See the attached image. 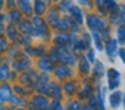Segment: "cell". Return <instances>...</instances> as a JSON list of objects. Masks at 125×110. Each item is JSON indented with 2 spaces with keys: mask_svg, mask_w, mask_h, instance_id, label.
Here are the masks:
<instances>
[{
  "mask_svg": "<svg viewBox=\"0 0 125 110\" xmlns=\"http://www.w3.org/2000/svg\"><path fill=\"white\" fill-rule=\"evenodd\" d=\"M87 26L93 31H95V30H102V28H105V21L98 19L94 15H89L87 16Z\"/></svg>",
  "mask_w": 125,
  "mask_h": 110,
  "instance_id": "obj_1",
  "label": "cell"
},
{
  "mask_svg": "<svg viewBox=\"0 0 125 110\" xmlns=\"http://www.w3.org/2000/svg\"><path fill=\"white\" fill-rule=\"evenodd\" d=\"M59 59H62L63 62L70 63V64L75 63V58H74V55L71 52H67V51H62V54L59 55Z\"/></svg>",
  "mask_w": 125,
  "mask_h": 110,
  "instance_id": "obj_2",
  "label": "cell"
},
{
  "mask_svg": "<svg viewBox=\"0 0 125 110\" xmlns=\"http://www.w3.org/2000/svg\"><path fill=\"white\" fill-rule=\"evenodd\" d=\"M120 102H121V93L116 91V93H113L110 95V106L112 107H118Z\"/></svg>",
  "mask_w": 125,
  "mask_h": 110,
  "instance_id": "obj_3",
  "label": "cell"
},
{
  "mask_svg": "<svg viewBox=\"0 0 125 110\" xmlns=\"http://www.w3.org/2000/svg\"><path fill=\"white\" fill-rule=\"evenodd\" d=\"M116 50H117V42L116 40H108V43H106V52H108L109 55H113Z\"/></svg>",
  "mask_w": 125,
  "mask_h": 110,
  "instance_id": "obj_4",
  "label": "cell"
},
{
  "mask_svg": "<svg viewBox=\"0 0 125 110\" xmlns=\"http://www.w3.org/2000/svg\"><path fill=\"white\" fill-rule=\"evenodd\" d=\"M70 10H71V13H73V16L75 18V20L78 21V23H82V21H83L82 11L79 10V8H77V7H73V8H70Z\"/></svg>",
  "mask_w": 125,
  "mask_h": 110,
  "instance_id": "obj_5",
  "label": "cell"
},
{
  "mask_svg": "<svg viewBox=\"0 0 125 110\" xmlns=\"http://www.w3.org/2000/svg\"><path fill=\"white\" fill-rule=\"evenodd\" d=\"M57 75H58V77L65 78V77L71 75V71L67 69V67H58V69H57Z\"/></svg>",
  "mask_w": 125,
  "mask_h": 110,
  "instance_id": "obj_6",
  "label": "cell"
},
{
  "mask_svg": "<svg viewBox=\"0 0 125 110\" xmlns=\"http://www.w3.org/2000/svg\"><path fill=\"white\" fill-rule=\"evenodd\" d=\"M35 103L38 105V107H46L47 106V101L44 98H41V97H36L35 98Z\"/></svg>",
  "mask_w": 125,
  "mask_h": 110,
  "instance_id": "obj_7",
  "label": "cell"
},
{
  "mask_svg": "<svg viewBox=\"0 0 125 110\" xmlns=\"http://www.w3.org/2000/svg\"><path fill=\"white\" fill-rule=\"evenodd\" d=\"M93 38H94V43H95V46H97V48H98V50H102V46H101V38H100V35H98L97 32H93Z\"/></svg>",
  "mask_w": 125,
  "mask_h": 110,
  "instance_id": "obj_8",
  "label": "cell"
},
{
  "mask_svg": "<svg viewBox=\"0 0 125 110\" xmlns=\"http://www.w3.org/2000/svg\"><path fill=\"white\" fill-rule=\"evenodd\" d=\"M117 34H118V40L120 42H125V27H120L118 31H117Z\"/></svg>",
  "mask_w": 125,
  "mask_h": 110,
  "instance_id": "obj_9",
  "label": "cell"
},
{
  "mask_svg": "<svg viewBox=\"0 0 125 110\" xmlns=\"http://www.w3.org/2000/svg\"><path fill=\"white\" fill-rule=\"evenodd\" d=\"M81 71L82 72H89V64H87V62L85 60V59L81 62Z\"/></svg>",
  "mask_w": 125,
  "mask_h": 110,
  "instance_id": "obj_10",
  "label": "cell"
},
{
  "mask_svg": "<svg viewBox=\"0 0 125 110\" xmlns=\"http://www.w3.org/2000/svg\"><path fill=\"white\" fill-rule=\"evenodd\" d=\"M39 66H41L42 69L49 70L50 67H51V63H49V60H47V59H43V60H41V64H39Z\"/></svg>",
  "mask_w": 125,
  "mask_h": 110,
  "instance_id": "obj_11",
  "label": "cell"
},
{
  "mask_svg": "<svg viewBox=\"0 0 125 110\" xmlns=\"http://www.w3.org/2000/svg\"><path fill=\"white\" fill-rule=\"evenodd\" d=\"M109 77H110V79H113V78H116V79H118V71L117 70H109Z\"/></svg>",
  "mask_w": 125,
  "mask_h": 110,
  "instance_id": "obj_12",
  "label": "cell"
},
{
  "mask_svg": "<svg viewBox=\"0 0 125 110\" xmlns=\"http://www.w3.org/2000/svg\"><path fill=\"white\" fill-rule=\"evenodd\" d=\"M104 4H105L106 7L109 8V10H112V11H114V8L117 7V4H116V3H114V1H105V3H104Z\"/></svg>",
  "mask_w": 125,
  "mask_h": 110,
  "instance_id": "obj_13",
  "label": "cell"
},
{
  "mask_svg": "<svg viewBox=\"0 0 125 110\" xmlns=\"http://www.w3.org/2000/svg\"><path fill=\"white\" fill-rule=\"evenodd\" d=\"M51 87H52V94H54V97H59V91H61L59 87H58L57 85H52Z\"/></svg>",
  "mask_w": 125,
  "mask_h": 110,
  "instance_id": "obj_14",
  "label": "cell"
},
{
  "mask_svg": "<svg viewBox=\"0 0 125 110\" xmlns=\"http://www.w3.org/2000/svg\"><path fill=\"white\" fill-rule=\"evenodd\" d=\"M109 83H110V89H114V87H117L118 86V79H109Z\"/></svg>",
  "mask_w": 125,
  "mask_h": 110,
  "instance_id": "obj_15",
  "label": "cell"
},
{
  "mask_svg": "<svg viewBox=\"0 0 125 110\" xmlns=\"http://www.w3.org/2000/svg\"><path fill=\"white\" fill-rule=\"evenodd\" d=\"M36 8H38V12H43V8H44V3H36Z\"/></svg>",
  "mask_w": 125,
  "mask_h": 110,
  "instance_id": "obj_16",
  "label": "cell"
},
{
  "mask_svg": "<svg viewBox=\"0 0 125 110\" xmlns=\"http://www.w3.org/2000/svg\"><path fill=\"white\" fill-rule=\"evenodd\" d=\"M71 105H73V106H70L71 110H79V109H81V107H79V105H78V102H73Z\"/></svg>",
  "mask_w": 125,
  "mask_h": 110,
  "instance_id": "obj_17",
  "label": "cell"
},
{
  "mask_svg": "<svg viewBox=\"0 0 125 110\" xmlns=\"http://www.w3.org/2000/svg\"><path fill=\"white\" fill-rule=\"evenodd\" d=\"M66 90H67L69 93H70V91H73L74 90V85H73V83H67V85H66Z\"/></svg>",
  "mask_w": 125,
  "mask_h": 110,
  "instance_id": "obj_18",
  "label": "cell"
},
{
  "mask_svg": "<svg viewBox=\"0 0 125 110\" xmlns=\"http://www.w3.org/2000/svg\"><path fill=\"white\" fill-rule=\"evenodd\" d=\"M90 93V87H86L83 91H81V97H86V94Z\"/></svg>",
  "mask_w": 125,
  "mask_h": 110,
  "instance_id": "obj_19",
  "label": "cell"
},
{
  "mask_svg": "<svg viewBox=\"0 0 125 110\" xmlns=\"http://www.w3.org/2000/svg\"><path fill=\"white\" fill-rule=\"evenodd\" d=\"M87 56H89V60L93 63V62H94V54H93V51H90V52L87 54Z\"/></svg>",
  "mask_w": 125,
  "mask_h": 110,
  "instance_id": "obj_20",
  "label": "cell"
},
{
  "mask_svg": "<svg viewBox=\"0 0 125 110\" xmlns=\"http://www.w3.org/2000/svg\"><path fill=\"white\" fill-rule=\"evenodd\" d=\"M120 56H121L122 62L125 63V50H121V51H120Z\"/></svg>",
  "mask_w": 125,
  "mask_h": 110,
  "instance_id": "obj_21",
  "label": "cell"
},
{
  "mask_svg": "<svg viewBox=\"0 0 125 110\" xmlns=\"http://www.w3.org/2000/svg\"><path fill=\"white\" fill-rule=\"evenodd\" d=\"M83 110H93V109H92V107H90V106H86V107H85Z\"/></svg>",
  "mask_w": 125,
  "mask_h": 110,
  "instance_id": "obj_22",
  "label": "cell"
},
{
  "mask_svg": "<svg viewBox=\"0 0 125 110\" xmlns=\"http://www.w3.org/2000/svg\"><path fill=\"white\" fill-rule=\"evenodd\" d=\"M124 106H125V98H124Z\"/></svg>",
  "mask_w": 125,
  "mask_h": 110,
  "instance_id": "obj_23",
  "label": "cell"
}]
</instances>
